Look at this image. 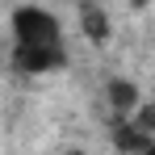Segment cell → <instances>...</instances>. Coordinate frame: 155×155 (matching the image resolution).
<instances>
[{
	"label": "cell",
	"mask_w": 155,
	"mask_h": 155,
	"mask_svg": "<svg viewBox=\"0 0 155 155\" xmlns=\"http://www.w3.org/2000/svg\"><path fill=\"white\" fill-rule=\"evenodd\" d=\"M113 143H117L122 151H130V155H143V151H151V147H155V138H147V134H138V130L130 126V122H122V126H117V134H113Z\"/></svg>",
	"instance_id": "cell-5"
},
{
	"label": "cell",
	"mask_w": 155,
	"mask_h": 155,
	"mask_svg": "<svg viewBox=\"0 0 155 155\" xmlns=\"http://www.w3.org/2000/svg\"><path fill=\"white\" fill-rule=\"evenodd\" d=\"M13 67L21 76H51L67 67V46H13Z\"/></svg>",
	"instance_id": "cell-2"
},
{
	"label": "cell",
	"mask_w": 155,
	"mask_h": 155,
	"mask_svg": "<svg viewBox=\"0 0 155 155\" xmlns=\"http://www.w3.org/2000/svg\"><path fill=\"white\" fill-rule=\"evenodd\" d=\"M143 155H155V147H151V151H143Z\"/></svg>",
	"instance_id": "cell-8"
},
{
	"label": "cell",
	"mask_w": 155,
	"mask_h": 155,
	"mask_svg": "<svg viewBox=\"0 0 155 155\" xmlns=\"http://www.w3.org/2000/svg\"><path fill=\"white\" fill-rule=\"evenodd\" d=\"M67 155H88V151H67Z\"/></svg>",
	"instance_id": "cell-7"
},
{
	"label": "cell",
	"mask_w": 155,
	"mask_h": 155,
	"mask_svg": "<svg viewBox=\"0 0 155 155\" xmlns=\"http://www.w3.org/2000/svg\"><path fill=\"white\" fill-rule=\"evenodd\" d=\"M130 126L138 130V134H147V138H155V105H151V101H138L134 122H130Z\"/></svg>",
	"instance_id": "cell-6"
},
{
	"label": "cell",
	"mask_w": 155,
	"mask_h": 155,
	"mask_svg": "<svg viewBox=\"0 0 155 155\" xmlns=\"http://www.w3.org/2000/svg\"><path fill=\"white\" fill-rule=\"evenodd\" d=\"M8 25H13V46H59L63 42L59 17H54L51 8H38V4L13 8Z\"/></svg>",
	"instance_id": "cell-1"
},
{
	"label": "cell",
	"mask_w": 155,
	"mask_h": 155,
	"mask_svg": "<svg viewBox=\"0 0 155 155\" xmlns=\"http://www.w3.org/2000/svg\"><path fill=\"white\" fill-rule=\"evenodd\" d=\"M105 97H109V109L113 113H122V122H130V113L138 109V101H143V92H138V84L126 76H113L109 84H105Z\"/></svg>",
	"instance_id": "cell-3"
},
{
	"label": "cell",
	"mask_w": 155,
	"mask_h": 155,
	"mask_svg": "<svg viewBox=\"0 0 155 155\" xmlns=\"http://www.w3.org/2000/svg\"><path fill=\"white\" fill-rule=\"evenodd\" d=\"M80 29H84V38H92V42H109L113 21H109V13H105L101 4H80Z\"/></svg>",
	"instance_id": "cell-4"
}]
</instances>
